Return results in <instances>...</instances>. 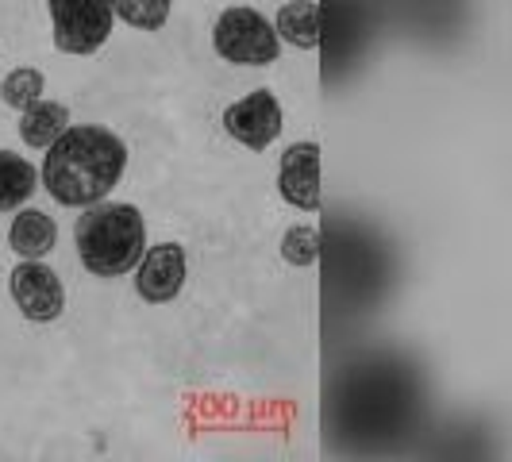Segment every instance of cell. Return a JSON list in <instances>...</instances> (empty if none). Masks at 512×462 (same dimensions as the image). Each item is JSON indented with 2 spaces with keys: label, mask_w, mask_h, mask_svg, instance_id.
Segmentation results:
<instances>
[{
  "label": "cell",
  "mask_w": 512,
  "mask_h": 462,
  "mask_svg": "<svg viewBox=\"0 0 512 462\" xmlns=\"http://www.w3.org/2000/svg\"><path fill=\"white\" fill-rule=\"evenodd\" d=\"M124 170H128V147L116 131L101 124H70L43 154L39 181L58 205L89 208L108 201Z\"/></svg>",
  "instance_id": "6da1fadb"
},
{
  "label": "cell",
  "mask_w": 512,
  "mask_h": 462,
  "mask_svg": "<svg viewBox=\"0 0 512 462\" xmlns=\"http://www.w3.org/2000/svg\"><path fill=\"white\" fill-rule=\"evenodd\" d=\"M77 258L93 278H124L147 251V220L135 205H89L74 228Z\"/></svg>",
  "instance_id": "7a4b0ae2"
},
{
  "label": "cell",
  "mask_w": 512,
  "mask_h": 462,
  "mask_svg": "<svg viewBox=\"0 0 512 462\" xmlns=\"http://www.w3.org/2000/svg\"><path fill=\"white\" fill-rule=\"evenodd\" d=\"M212 51L231 66H270L282 54V39L274 20H266L258 8H224L212 24Z\"/></svg>",
  "instance_id": "3957f363"
},
{
  "label": "cell",
  "mask_w": 512,
  "mask_h": 462,
  "mask_svg": "<svg viewBox=\"0 0 512 462\" xmlns=\"http://www.w3.org/2000/svg\"><path fill=\"white\" fill-rule=\"evenodd\" d=\"M47 12H51V35L54 47L62 54H97L112 39V8L108 0H47Z\"/></svg>",
  "instance_id": "277c9868"
},
{
  "label": "cell",
  "mask_w": 512,
  "mask_h": 462,
  "mask_svg": "<svg viewBox=\"0 0 512 462\" xmlns=\"http://www.w3.org/2000/svg\"><path fill=\"white\" fill-rule=\"evenodd\" d=\"M8 293L20 316L31 324H54L66 312V285L43 258H24L8 274Z\"/></svg>",
  "instance_id": "5b68a950"
},
{
  "label": "cell",
  "mask_w": 512,
  "mask_h": 462,
  "mask_svg": "<svg viewBox=\"0 0 512 462\" xmlns=\"http://www.w3.org/2000/svg\"><path fill=\"white\" fill-rule=\"evenodd\" d=\"M282 128H285L282 101L270 89H251L247 97H239V101H231L224 108V131H228L239 147H247V151L274 147Z\"/></svg>",
  "instance_id": "8992f818"
},
{
  "label": "cell",
  "mask_w": 512,
  "mask_h": 462,
  "mask_svg": "<svg viewBox=\"0 0 512 462\" xmlns=\"http://www.w3.org/2000/svg\"><path fill=\"white\" fill-rule=\"evenodd\" d=\"M189 278V258L181 243H154L135 262V293L147 305H170L185 289Z\"/></svg>",
  "instance_id": "52a82bcc"
},
{
  "label": "cell",
  "mask_w": 512,
  "mask_h": 462,
  "mask_svg": "<svg viewBox=\"0 0 512 462\" xmlns=\"http://www.w3.org/2000/svg\"><path fill=\"white\" fill-rule=\"evenodd\" d=\"M278 193L285 205L297 212L320 208V147L312 139L285 147L282 162H278Z\"/></svg>",
  "instance_id": "ba28073f"
},
{
  "label": "cell",
  "mask_w": 512,
  "mask_h": 462,
  "mask_svg": "<svg viewBox=\"0 0 512 462\" xmlns=\"http://www.w3.org/2000/svg\"><path fill=\"white\" fill-rule=\"evenodd\" d=\"M8 247L16 258H47L58 247V224L43 208H16L8 224Z\"/></svg>",
  "instance_id": "9c48e42d"
},
{
  "label": "cell",
  "mask_w": 512,
  "mask_h": 462,
  "mask_svg": "<svg viewBox=\"0 0 512 462\" xmlns=\"http://www.w3.org/2000/svg\"><path fill=\"white\" fill-rule=\"evenodd\" d=\"M70 128V108L62 101H35L31 108L20 112V139L35 151H47L62 131Z\"/></svg>",
  "instance_id": "30bf717a"
},
{
  "label": "cell",
  "mask_w": 512,
  "mask_h": 462,
  "mask_svg": "<svg viewBox=\"0 0 512 462\" xmlns=\"http://www.w3.org/2000/svg\"><path fill=\"white\" fill-rule=\"evenodd\" d=\"M278 39L297 47V51H316L320 47V12L312 0H289L274 16Z\"/></svg>",
  "instance_id": "8fae6325"
},
{
  "label": "cell",
  "mask_w": 512,
  "mask_h": 462,
  "mask_svg": "<svg viewBox=\"0 0 512 462\" xmlns=\"http://www.w3.org/2000/svg\"><path fill=\"white\" fill-rule=\"evenodd\" d=\"M39 189V170L27 162L24 154L0 151V212L24 208Z\"/></svg>",
  "instance_id": "7c38bea8"
},
{
  "label": "cell",
  "mask_w": 512,
  "mask_h": 462,
  "mask_svg": "<svg viewBox=\"0 0 512 462\" xmlns=\"http://www.w3.org/2000/svg\"><path fill=\"white\" fill-rule=\"evenodd\" d=\"M43 93H47V77L35 66H16L0 81V101L8 104V108H16V112H24L35 101H43Z\"/></svg>",
  "instance_id": "4fadbf2b"
},
{
  "label": "cell",
  "mask_w": 512,
  "mask_h": 462,
  "mask_svg": "<svg viewBox=\"0 0 512 462\" xmlns=\"http://www.w3.org/2000/svg\"><path fill=\"white\" fill-rule=\"evenodd\" d=\"M108 8L135 31H162L174 12V0H108Z\"/></svg>",
  "instance_id": "5bb4252c"
},
{
  "label": "cell",
  "mask_w": 512,
  "mask_h": 462,
  "mask_svg": "<svg viewBox=\"0 0 512 462\" xmlns=\"http://www.w3.org/2000/svg\"><path fill=\"white\" fill-rule=\"evenodd\" d=\"M320 231L312 228V224H293V228L282 235V258L289 266H297V270H308V266H316L320 262Z\"/></svg>",
  "instance_id": "9a60e30c"
}]
</instances>
